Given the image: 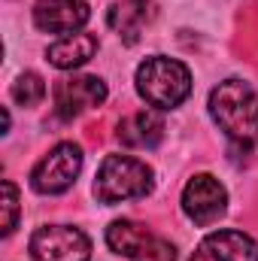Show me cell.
<instances>
[{
  "instance_id": "6da1fadb",
  "label": "cell",
  "mask_w": 258,
  "mask_h": 261,
  "mask_svg": "<svg viewBox=\"0 0 258 261\" xmlns=\"http://www.w3.org/2000/svg\"><path fill=\"white\" fill-rule=\"evenodd\" d=\"M210 116L228 140L240 146L258 140V94L243 79H225L210 91Z\"/></svg>"
},
{
  "instance_id": "7a4b0ae2",
  "label": "cell",
  "mask_w": 258,
  "mask_h": 261,
  "mask_svg": "<svg viewBox=\"0 0 258 261\" xmlns=\"http://www.w3.org/2000/svg\"><path fill=\"white\" fill-rule=\"evenodd\" d=\"M137 94L155 110H173L192 94V73L176 58L152 55L137 67Z\"/></svg>"
},
{
  "instance_id": "3957f363",
  "label": "cell",
  "mask_w": 258,
  "mask_h": 261,
  "mask_svg": "<svg viewBox=\"0 0 258 261\" xmlns=\"http://www.w3.org/2000/svg\"><path fill=\"white\" fill-rule=\"evenodd\" d=\"M152 186H155V173L146 161L131 155H107L97 170L94 195L100 203H122L131 197L149 195Z\"/></svg>"
},
{
  "instance_id": "277c9868",
  "label": "cell",
  "mask_w": 258,
  "mask_h": 261,
  "mask_svg": "<svg viewBox=\"0 0 258 261\" xmlns=\"http://www.w3.org/2000/svg\"><path fill=\"white\" fill-rule=\"evenodd\" d=\"M107 243L113 252L125 255L131 261H173L176 249L170 240L146 231L143 225L131 222V219H116L107 228Z\"/></svg>"
},
{
  "instance_id": "5b68a950",
  "label": "cell",
  "mask_w": 258,
  "mask_h": 261,
  "mask_svg": "<svg viewBox=\"0 0 258 261\" xmlns=\"http://www.w3.org/2000/svg\"><path fill=\"white\" fill-rule=\"evenodd\" d=\"M79 170H82V149L76 143H58L31 170V186L40 195H61L76 182Z\"/></svg>"
},
{
  "instance_id": "8992f818",
  "label": "cell",
  "mask_w": 258,
  "mask_h": 261,
  "mask_svg": "<svg viewBox=\"0 0 258 261\" xmlns=\"http://www.w3.org/2000/svg\"><path fill=\"white\" fill-rule=\"evenodd\" d=\"M34 261H91L88 237L73 225H43L31 237Z\"/></svg>"
},
{
  "instance_id": "52a82bcc",
  "label": "cell",
  "mask_w": 258,
  "mask_h": 261,
  "mask_svg": "<svg viewBox=\"0 0 258 261\" xmlns=\"http://www.w3.org/2000/svg\"><path fill=\"white\" fill-rule=\"evenodd\" d=\"M183 210H186V216L192 219L194 225L207 228L219 216H225V210H228V192H225V186L216 176L197 173V176L189 179V186L183 189Z\"/></svg>"
},
{
  "instance_id": "ba28073f",
  "label": "cell",
  "mask_w": 258,
  "mask_h": 261,
  "mask_svg": "<svg viewBox=\"0 0 258 261\" xmlns=\"http://www.w3.org/2000/svg\"><path fill=\"white\" fill-rule=\"evenodd\" d=\"M107 100V82L97 76H70L55 85V113L70 122L82 116L91 107H100Z\"/></svg>"
},
{
  "instance_id": "9c48e42d",
  "label": "cell",
  "mask_w": 258,
  "mask_h": 261,
  "mask_svg": "<svg viewBox=\"0 0 258 261\" xmlns=\"http://www.w3.org/2000/svg\"><path fill=\"white\" fill-rule=\"evenodd\" d=\"M91 18L85 0H37L34 3V24L46 34H76Z\"/></svg>"
},
{
  "instance_id": "30bf717a",
  "label": "cell",
  "mask_w": 258,
  "mask_h": 261,
  "mask_svg": "<svg viewBox=\"0 0 258 261\" xmlns=\"http://www.w3.org/2000/svg\"><path fill=\"white\" fill-rule=\"evenodd\" d=\"M97 52V37L94 34H67L61 40H55L49 49H46V58L49 64L58 67V70H76L85 61H91Z\"/></svg>"
},
{
  "instance_id": "8fae6325",
  "label": "cell",
  "mask_w": 258,
  "mask_h": 261,
  "mask_svg": "<svg viewBox=\"0 0 258 261\" xmlns=\"http://www.w3.org/2000/svg\"><path fill=\"white\" fill-rule=\"evenodd\" d=\"M203 252L213 261H258V243L243 231H213Z\"/></svg>"
},
{
  "instance_id": "7c38bea8",
  "label": "cell",
  "mask_w": 258,
  "mask_h": 261,
  "mask_svg": "<svg viewBox=\"0 0 258 261\" xmlns=\"http://www.w3.org/2000/svg\"><path fill=\"white\" fill-rule=\"evenodd\" d=\"M164 137V122L155 110H140L119 125V140L131 149H155Z\"/></svg>"
},
{
  "instance_id": "4fadbf2b",
  "label": "cell",
  "mask_w": 258,
  "mask_h": 261,
  "mask_svg": "<svg viewBox=\"0 0 258 261\" xmlns=\"http://www.w3.org/2000/svg\"><path fill=\"white\" fill-rule=\"evenodd\" d=\"M149 18V3L146 0H125L110 9V28L125 37V43H137L143 24Z\"/></svg>"
},
{
  "instance_id": "5bb4252c",
  "label": "cell",
  "mask_w": 258,
  "mask_h": 261,
  "mask_svg": "<svg viewBox=\"0 0 258 261\" xmlns=\"http://www.w3.org/2000/svg\"><path fill=\"white\" fill-rule=\"evenodd\" d=\"M46 97V82L37 76V73H21L15 82H12V100L18 107H37L40 100Z\"/></svg>"
},
{
  "instance_id": "9a60e30c",
  "label": "cell",
  "mask_w": 258,
  "mask_h": 261,
  "mask_svg": "<svg viewBox=\"0 0 258 261\" xmlns=\"http://www.w3.org/2000/svg\"><path fill=\"white\" fill-rule=\"evenodd\" d=\"M18 222V189L12 179H3V234H12Z\"/></svg>"
}]
</instances>
